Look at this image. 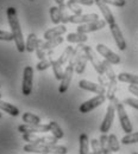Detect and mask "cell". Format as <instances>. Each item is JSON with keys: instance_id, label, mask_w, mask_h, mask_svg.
Returning <instances> with one entry per match:
<instances>
[{"instance_id": "obj_1", "label": "cell", "mask_w": 138, "mask_h": 154, "mask_svg": "<svg viewBox=\"0 0 138 154\" xmlns=\"http://www.w3.org/2000/svg\"><path fill=\"white\" fill-rule=\"evenodd\" d=\"M6 14H7V20H8L10 27H11V32L13 35V42L16 44V48L20 54H23V52L26 51V46H25L23 31H21V27H20L19 19H18L17 10L14 7H7Z\"/></svg>"}, {"instance_id": "obj_48", "label": "cell", "mask_w": 138, "mask_h": 154, "mask_svg": "<svg viewBox=\"0 0 138 154\" xmlns=\"http://www.w3.org/2000/svg\"><path fill=\"white\" fill-rule=\"evenodd\" d=\"M30 1H34V0H30Z\"/></svg>"}, {"instance_id": "obj_32", "label": "cell", "mask_w": 138, "mask_h": 154, "mask_svg": "<svg viewBox=\"0 0 138 154\" xmlns=\"http://www.w3.org/2000/svg\"><path fill=\"white\" fill-rule=\"evenodd\" d=\"M138 142V132L136 133H129L121 139L123 145H131V143H137Z\"/></svg>"}, {"instance_id": "obj_29", "label": "cell", "mask_w": 138, "mask_h": 154, "mask_svg": "<svg viewBox=\"0 0 138 154\" xmlns=\"http://www.w3.org/2000/svg\"><path fill=\"white\" fill-rule=\"evenodd\" d=\"M108 148L114 153V152H119L120 149V143L118 141V137L116 134H110L108 135Z\"/></svg>"}, {"instance_id": "obj_27", "label": "cell", "mask_w": 138, "mask_h": 154, "mask_svg": "<svg viewBox=\"0 0 138 154\" xmlns=\"http://www.w3.org/2000/svg\"><path fill=\"white\" fill-rule=\"evenodd\" d=\"M21 120L24 121V123H29V125H37L40 123V117L32 113H24L21 116Z\"/></svg>"}, {"instance_id": "obj_37", "label": "cell", "mask_w": 138, "mask_h": 154, "mask_svg": "<svg viewBox=\"0 0 138 154\" xmlns=\"http://www.w3.org/2000/svg\"><path fill=\"white\" fill-rule=\"evenodd\" d=\"M124 104H127V106H130V107H132V108H135V109H137L138 110V98H133V97H129V98H125L124 100Z\"/></svg>"}, {"instance_id": "obj_26", "label": "cell", "mask_w": 138, "mask_h": 154, "mask_svg": "<svg viewBox=\"0 0 138 154\" xmlns=\"http://www.w3.org/2000/svg\"><path fill=\"white\" fill-rule=\"evenodd\" d=\"M51 68H53V72H54V75H55V78H56L57 81H61L62 77H63V72H64V71H63V69H62V65L57 62V59H54V58H53V60H51Z\"/></svg>"}, {"instance_id": "obj_3", "label": "cell", "mask_w": 138, "mask_h": 154, "mask_svg": "<svg viewBox=\"0 0 138 154\" xmlns=\"http://www.w3.org/2000/svg\"><path fill=\"white\" fill-rule=\"evenodd\" d=\"M117 113V109H116V103L113 100H111V103L108 104L107 107V110H106V114L105 117L101 122V126H100V132L101 134H106L110 132L111 127H112V123H113V120H114V116Z\"/></svg>"}, {"instance_id": "obj_47", "label": "cell", "mask_w": 138, "mask_h": 154, "mask_svg": "<svg viewBox=\"0 0 138 154\" xmlns=\"http://www.w3.org/2000/svg\"><path fill=\"white\" fill-rule=\"evenodd\" d=\"M132 154H138V153H132Z\"/></svg>"}, {"instance_id": "obj_30", "label": "cell", "mask_w": 138, "mask_h": 154, "mask_svg": "<svg viewBox=\"0 0 138 154\" xmlns=\"http://www.w3.org/2000/svg\"><path fill=\"white\" fill-rule=\"evenodd\" d=\"M50 19L55 25H59L61 23V13H59V6H51L50 7Z\"/></svg>"}, {"instance_id": "obj_17", "label": "cell", "mask_w": 138, "mask_h": 154, "mask_svg": "<svg viewBox=\"0 0 138 154\" xmlns=\"http://www.w3.org/2000/svg\"><path fill=\"white\" fill-rule=\"evenodd\" d=\"M64 38L61 37H56V38L49 39V40H44L40 44V46L44 50V51H50V50H54L55 48H57L59 45H61L63 43Z\"/></svg>"}, {"instance_id": "obj_40", "label": "cell", "mask_w": 138, "mask_h": 154, "mask_svg": "<svg viewBox=\"0 0 138 154\" xmlns=\"http://www.w3.org/2000/svg\"><path fill=\"white\" fill-rule=\"evenodd\" d=\"M98 79H99V84H101L105 88L108 87V79H107V77L105 76V75H99Z\"/></svg>"}, {"instance_id": "obj_9", "label": "cell", "mask_w": 138, "mask_h": 154, "mask_svg": "<svg viewBox=\"0 0 138 154\" xmlns=\"http://www.w3.org/2000/svg\"><path fill=\"white\" fill-rule=\"evenodd\" d=\"M97 51L104 57V59H106L111 64H119L120 63V57H119L116 52H113L111 49H108L106 45L98 44L97 45Z\"/></svg>"}, {"instance_id": "obj_16", "label": "cell", "mask_w": 138, "mask_h": 154, "mask_svg": "<svg viewBox=\"0 0 138 154\" xmlns=\"http://www.w3.org/2000/svg\"><path fill=\"white\" fill-rule=\"evenodd\" d=\"M40 43H42V40L37 37L36 33H34V32L29 33V36H27V38H26V43H25L26 51H27V52H35L36 49H37V46L40 45Z\"/></svg>"}, {"instance_id": "obj_6", "label": "cell", "mask_w": 138, "mask_h": 154, "mask_svg": "<svg viewBox=\"0 0 138 154\" xmlns=\"http://www.w3.org/2000/svg\"><path fill=\"white\" fill-rule=\"evenodd\" d=\"M18 132L21 133V134H25V133H34V134L48 133V132H50V126H49V123L48 125H42V123L29 125V123H24V125L18 126Z\"/></svg>"}, {"instance_id": "obj_4", "label": "cell", "mask_w": 138, "mask_h": 154, "mask_svg": "<svg viewBox=\"0 0 138 154\" xmlns=\"http://www.w3.org/2000/svg\"><path fill=\"white\" fill-rule=\"evenodd\" d=\"M34 85V69L30 65H26L23 71V82H21V93L24 96H29L32 91Z\"/></svg>"}, {"instance_id": "obj_12", "label": "cell", "mask_w": 138, "mask_h": 154, "mask_svg": "<svg viewBox=\"0 0 138 154\" xmlns=\"http://www.w3.org/2000/svg\"><path fill=\"white\" fill-rule=\"evenodd\" d=\"M73 75H74V68L70 66V65H68L66 68L64 72H63V77H62L61 83H59V94H64L68 90V88H69V85L72 83V79H73Z\"/></svg>"}, {"instance_id": "obj_36", "label": "cell", "mask_w": 138, "mask_h": 154, "mask_svg": "<svg viewBox=\"0 0 138 154\" xmlns=\"http://www.w3.org/2000/svg\"><path fill=\"white\" fill-rule=\"evenodd\" d=\"M107 5H112L116 7H123L126 5V0H102Z\"/></svg>"}, {"instance_id": "obj_45", "label": "cell", "mask_w": 138, "mask_h": 154, "mask_svg": "<svg viewBox=\"0 0 138 154\" xmlns=\"http://www.w3.org/2000/svg\"><path fill=\"white\" fill-rule=\"evenodd\" d=\"M0 119H1V113H0Z\"/></svg>"}, {"instance_id": "obj_35", "label": "cell", "mask_w": 138, "mask_h": 154, "mask_svg": "<svg viewBox=\"0 0 138 154\" xmlns=\"http://www.w3.org/2000/svg\"><path fill=\"white\" fill-rule=\"evenodd\" d=\"M91 143V147H92V152L94 154H102V148H101V145H100V141L97 139H92L89 141Z\"/></svg>"}, {"instance_id": "obj_24", "label": "cell", "mask_w": 138, "mask_h": 154, "mask_svg": "<svg viewBox=\"0 0 138 154\" xmlns=\"http://www.w3.org/2000/svg\"><path fill=\"white\" fill-rule=\"evenodd\" d=\"M49 126H50V133H51V135H54L59 140L64 137V133H63L62 128L59 127V125L56 121H50L49 122Z\"/></svg>"}, {"instance_id": "obj_31", "label": "cell", "mask_w": 138, "mask_h": 154, "mask_svg": "<svg viewBox=\"0 0 138 154\" xmlns=\"http://www.w3.org/2000/svg\"><path fill=\"white\" fill-rule=\"evenodd\" d=\"M59 13H61V23L66 25L67 23H69V17H70L69 10H68V7H67L66 4L59 5Z\"/></svg>"}, {"instance_id": "obj_34", "label": "cell", "mask_w": 138, "mask_h": 154, "mask_svg": "<svg viewBox=\"0 0 138 154\" xmlns=\"http://www.w3.org/2000/svg\"><path fill=\"white\" fill-rule=\"evenodd\" d=\"M51 60H53V57H48V58H44V59H40V62L37 63V65H36V69L40 70V71L47 70L48 68L51 66Z\"/></svg>"}, {"instance_id": "obj_25", "label": "cell", "mask_w": 138, "mask_h": 154, "mask_svg": "<svg viewBox=\"0 0 138 154\" xmlns=\"http://www.w3.org/2000/svg\"><path fill=\"white\" fill-rule=\"evenodd\" d=\"M68 149L64 146L61 145H47L45 154H67Z\"/></svg>"}, {"instance_id": "obj_2", "label": "cell", "mask_w": 138, "mask_h": 154, "mask_svg": "<svg viewBox=\"0 0 138 154\" xmlns=\"http://www.w3.org/2000/svg\"><path fill=\"white\" fill-rule=\"evenodd\" d=\"M112 100H113V101H114V103H116L117 114H118L119 122H120V126H121L123 131H124L126 134L132 133V129H133V128H132L131 121H130V119H129V116H127V113H126V110H125L124 103H121L117 97H114V98H112Z\"/></svg>"}, {"instance_id": "obj_18", "label": "cell", "mask_w": 138, "mask_h": 154, "mask_svg": "<svg viewBox=\"0 0 138 154\" xmlns=\"http://www.w3.org/2000/svg\"><path fill=\"white\" fill-rule=\"evenodd\" d=\"M67 42L68 43H74V44H83L87 42V35L86 33H81V32H70L67 35Z\"/></svg>"}, {"instance_id": "obj_20", "label": "cell", "mask_w": 138, "mask_h": 154, "mask_svg": "<svg viewBox=\"0 0 138 154\" xmlns=\"http://www.w3.org/2000/svg\"><path fill=\"white\" fill-rule=\"evenodd\" d=\"M0 110H2V112H5V113L10 114L11 116L19 115V109H18L16 106H13V104H11V103H8V102H5V101H2L1 98H0Z\"/></svg>"}, {"instance_id": "obj_11", "label": "cell", "mask_w": 138, "mask_h": 154, "mask_svg": "<svg viewBox=\"0 0 138 154\" xmlns=\"http://www.w3.org/2000/svg\"><path fill=\"white\" fill-rule=\"evenodd\" d=\"M108 26H110L111 33H112V36H113V38H114V42H116L118 49L121 50V51H124V50L126 49V42H125V38H124V36H123V32H121L120 27L118 26V24H117V23H113V24H111V25H108Z\"/></svg>"}, {"instance_id": "obj_7", "label": "cell", "mask_w": 138, "mask_h": 154, "mask_svg": "<svg viewBox=\"0 0 138 154\" xmlns=\"http://www.w3.org/2000/svg\"><path fill=\"white\" fill-rule=\"evenodd\" d=\"M83 52L87 55L88 60L92 63L94 70L98 72L99 75H105V72H104V68H102V62L97 57V54L93 51V49H92L91 46L83 44Z\"/></svg>"}, {"instance_id": "obj_15", "label": "cell", "mask_w": 138, "mask_h": 154, "mask_svg": "<svg viewBox=\"0 0 138 154\" xmlns=\"http://www.w3.org/2000/svg\"><path fill=\"white\" fill-rule=\"evenodd\" d=\"M66 32H67V27H66L64 24H62V25H56L55 27L49 29L48 31H45L44 35H43V38H44V40H49V39L56 38V37H61V36H63Z\"/></svg>"}, {"instance_id": "obj_46", "label": "cell", "mask_w": 138, "mask_h": 154, "mask_svg": "<svg viewBox=\"0 0 138 154\" xmlns=\"http://www.w3.org/2000/svg\"><path fill=\"white\" fill-rule=\"evenodd\" d=\"M0 98H1V94H0Z\"/></svg>"}, {"instance_id": "obj_5", "label": "cell", "mask_w": 138, "mask_h": 154, "mask_svg": "<svg viewBox=\"0 0 138 154\" xmlns=\"http://www.w3.org/2000/svg\"><path fill=\"white\" fill-rule=\"evenodd\" d=\"M105 101H106V95H97V96H94L93 98H91V100L83 102V103L79 107L80 113L87 114V113L92 112L93 109L98 108L99 106H101Z\"/></svg>"}, {"instance_id": "obj_10", "label": "cell", "mask_w": 138, "mask_h": 154, "mask_svg": "<svg viewBox=\"0 0 138 154\" xmlns=\"http://www.w3.org/2000/svg\"><path fill=\"white\" fill-rule=\"evenodd\" d=\"M79 87L83 90L95 93L97 95H106V88L99 83H94V82H91L87 79H81L79 82Z\"/></svg>"}, {"instance_id": "obj_23", "label": "cell", "mask_w": 138, "mask_h": 154, "mask_svg": "<svg viewBox=\"0 0 138 154\" xmlns=\"http://www.w3.org/2000/svg\"><path fill=\"white\" fill-rule=\"evenodd\" d=\"M117 79L123 82V83H129V84H135L138 85V76L137 75H132V74H129V72H120Z\"/></svg>"}, {"instance_id": "obj_22", "label": "cell", "mask_w": 138, "mask_h": 154, "mask_svg": "<svg viewBox=\"0 0 138 154\" xmlns=\"http://www.w3.org/2000/svg\"><path fill=\"white\" fill-rule=\"evenodd\" d=\"M79 154H89V140H88V135L82 133L79 136Z\"/></svg>"}, {"instance_id": "obj_13", "label": "cell", "mask_w": 138, "mask_h": 154, "mask_svg": "<svg viewBox=\"0 0 138 154\" xmlns=\"http://www.w3.org/2000/svg\"><path fill=\"white\" fill-rule=\"evenodd\" d=\"M94 2H95V5L98 6V8L100 10V12L102 13L105 21H106L108 25L116 23V18H114L112 11L110 10V7L107 6V4H105L102 0H94Z\"/></svg>"}, {"instance_id": "obj_39", "label": "cell", "mask_w": 138, "mask_h": 154, "mask_svg": "<svg viewBox=\"0 0 138 154\" xmlns=\"http://www.w3.org/2000/svg\"><path fill=\"white\" fill-rule=\"evenodd\" d=\"M73 2H76L79 5H83V6H92L94 2V0H72Z\"/></svg>"}, {"instance_id": "obj_14", "label": "cell", "mask_w": 138, "mask_h": 154, "mask_svg": "<svg viewBox=\"0 0 138 154\" xmlns=\"http://www.w3.org/2000/svg\"><path fill=\"white\" fill-rule=\"evenodd\" d=\"M99 19V14L97 13H87V14H79V16H75V14H72L69 17V23L72 24H86V23H91V21H94V20Z\"/></svg>"}, {"instance_id": "obj_19", "label": "cell", "mask_w": 138, "mask_h": 154, "mask_svg": "<svg viewBox=\"0 0 138 154\" xmlns=\"http://www.w3.org/2000/svg\"><path fill=\"white\" fill-rule=\"evenodd\" d=\"M24 152L27 153H36V154H45L47 151V145L42 143H27L24 146Z\"/></svg>"}, {"instance_id": "obj_28", "label": "cell", "mask_w": 138, "mask_h": 154, "mask_svg": "<svg viewBox=\"0 0 138 154\" xmlns=\"http://www.w3.org/2000/svg\"><path fill=\"white\" fill-rule=\"evenodd\" d=\"M73 50H74V46H72V45H68V46L64 49V51H63V52L61 54V56L57 58V62H59L61 65H64V64L69 60V57H70Z\"/></svg>"}, {"instance_id": "obj_38", "label": "cell", "mask_w": 138, "mask_h": 154, "mask_svg": "<svg viewBox=\"0 0 138 154\" xmlns=\"http://www.w3.org/2000/svg\"><path fill=\"white\" fill-rule=\"evenodd\" d=\"M0 40H4V42H11V40H13L12 32H7V31L0 30Z\"/></svg>"}, {"instance_id": "obj_8", "label": "cell", "mask_w": 138, "mask_h": 154, "mask_svg": "<svg viewBox=\"0 0 138 154\" xmlns=\"http://www.w3.org/2000/svg\"><path fill=\"white\" fill-rule=\"evenodd\" d=\"M106 21L102 19H98L94 20V21H91V23H86V24H81L78 26L76 31L78 32H81V33H89V32H95V31H99L101 29H104L106 26Z\"/></svg>"}, {"instance_id": "obj_42", "label": "cell", "mask_w": 138, "mask_h": 154, "mask_svg": "<svg viewBox=\"0 0 138 154\" xmlns=\"http://www.w3.org/2000/svg\"><path fill=\"white\" fill-rule=\"evenodd\" d=\"M102 154H113V152H112L108 147H106V148H104V149H102Z\"/></svg>"}, {"instance_id": "obj_33", "label": "cell", "mask_w": 138, "mask_h": 154, "mask_svg": "<svg viewBox=\"0 0 138 154\" xmlns=\"http://www.w3.org/2000/svg\"><path fill=\"white\" fill-rule=\"evenodd\" d=\"M66 5H67L68 10H69V11H72V12H73V14H75V16L82 14V12H83V10L81 8V6H80L79 4H76V2H73L72 0H68Z\"/></svg>"}, {"instance_id": "obj_21", "label": "cell", "mask_w": 138, "mask_h": 154, "mask_svg": "<svg viewBox=\"0 0 138 154\" xmlns=\"http://www.w3.org/2000/svg\"><path fill=\"white\" fill-rule=\"evenodd\" d=\"M89 60H88V57H87V55L85 54V52H82L81 55H80L79 59H78V62H76V64H75V66H74V70H75V72L76 74H83L85 72V70H86V66H87V63H88Z\"/></svg>"}, {"instance_id": "obj_44", "label": "cell", "mask_w": 138, "mask_h": 154, "mask_svg": "<svg viewBox=\"0 0 138 154\" xmlns=\"http://www.w3.org/2000/svg\"><path fill=\"white\" fill-rule=\"evenodd\" d=\"M89 154H94V153H93V152H89Z\"/></svg>"}, {"instance_id": "obj_43", "label": "cell", "mask_w": 138, "mask_h": 154, "mask_svg": "<svg viewBox=\"0 0 138 154\" xmlns=\"http://www.w3.org/2000/svg\"><path fill=\"white\" fill-rule=\"evenodd\" d=\"M55 2L57 4V6H59V5H63V4H66V2H64V0H55Z\"/></svg>"}, {"instance_id": "obj_41", "label": "cell", "mask_w": 138, "mask_h": 154, "mask_svg": "<svg viewBox=\"0 0 138 154\" xmlns=\"http://www.w3.org/2000/svg\"><path fill=\"white\" fill-rule=\"evenodd\" d=\"M127 89H129V91H130L132 95H135V96L138 98V85H135V84H130Z\"/></svg>"}]
</instances>
